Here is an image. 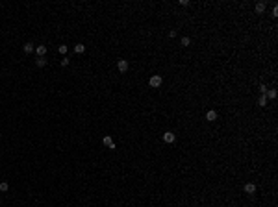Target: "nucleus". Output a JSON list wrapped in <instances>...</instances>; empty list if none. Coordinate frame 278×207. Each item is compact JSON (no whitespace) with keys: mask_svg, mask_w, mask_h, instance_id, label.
Returning <instances> with one entry per match:
<instances>
[{"mask_svg":"<svg viewBox=\"0 0 278 207\" xmlns=\"http://www.w3.org/2000/svg\"><path fill=\"white\" fill-rule=\"evenodd\" d=\"M161 83H163V78L158 76V74H156V76H152L150 80H148V85H150V87H154V89H158Z\"/></svg>","mask_w":278,"mask_h":207,"instance_id":"1","label":"nucleus"},{"mask_svg":"<svg viewBox=\"0 0 278 207\" xmlns=\"http://www.w3.org/2000/svg\"><path fill=\"white\" fill-rule=\"evenodd\" d=\"M128 67H130V65H128L126 59H119V61H117V69H119V72H126Z\"/></svg>","mask_w":278,"mask_h":207,"instance_id":"2","label":"nucleus"},{"mask_svg":"<svg viewBox=\"0 0 278 207\" xmlns=\"http://www.w3.org/2000/svg\"><path fill=\"white\" fill-rule=\"evenodd\" d=\"M174 139H176V135L173 133V131H165V133H163V140H165V142H174Z\"/></svg>","mask_w":278,"mask_h":207,"instance_id":"3","label":"nucleus"},{"mask_svg":"<svg viewBox=\"0 0 278 207\" xmlns=\"http://www.w3.org/2000/svg\"><path fill=\"white\" fill-rule=\"evenodd\" d=\"M206 120H208V122H213V120H217V111L210 109V111L206 113Z\"/></svg>","mask_w":278,"mask_h":207,"instance_id":"4","label":"nucleus"},{"mask_svg":"<svg viewBox=\"0 0 278 207\" xmlns=\"http://www.w3.org/2000/svg\"><path fill=\"white\" fill-rule=\"evenodd\" d=\"M102 142H104L108 148H109V150H115V142L111 140V137H108V135H106V137L102 139Z\"/></svg>","mask_w":278,"mask_h":207,"instance_id":"5","label":"nucleus"},{"mask_svg":"<svg viewBox=\"0 0 278 207\" xmlns=\"http://www.w3.org/2000/svg\"><path fill=\"white\" fill-rule=\"evenodd\" d=\"M245 192L247 194H254L256 192V185H254V183H245Z\"/></svg>","mask_w":278,"mask_h":207,"instance_id":"6","label":"nucleus"},{"mask_svg":"<svg viewBox=\"0 0 278 207\" xmlns=\"http://www.w3.org/2000/svg\"><path fill=\"white\" fill-rule=\"evenodd\" d=\"M35 52H37V56H39V57H45V54H46V46H45V45H39L37 48H35Z\"/></svg>","mask_w":278,"mask_h":207,"instance_id":"7","label":"nucleus"},{"mask_svg":"<svg viewBox=\"0 0 278 207\" xmlns=\"http://www.w3.org/2000/svg\"><path fill=\"white\" fill-rule=\"evenodd\" d=\"M22 50H24V54H32L33 50H35V46L32 45V43H26V45L22 46Z\"/></svg>","mask_w":278,"mask_h":207,"instance_id":"8","label":"nucleus"},{"mask_svg":"<svg viewBox=\"0 0 278 207\" xmlns=\"http://www.w3.org/2000/svg\"><path fill=\"white\" fill-rule=\"evenodd\" d=\"M180 45H182L184 48H187V46L191 45V39L189 37H182V39H180Z\"/></svg>","mask_w":278,"mask_h":207,"instance_id":"9","label":"nucleus"},{"mask_svg":"<svg viewBox=\"0 0 278 207\" xmlns=\"http://www.w3.org/2000/svg\"><path fill=\"white\" fill-rule=\"evenodd\" d=\"M35 65H37L39 69H43L46 65V59H45V57H37V59H35Z\"/></svg>","mask_w":278,"mask_h":207,"instance_id":"10","label":"nucleus"},{"mask_svg":"<svg viewBox=\"0 0 278 207\" xmlns=\"http://www.w3.org/2000/svg\"><path fill=\"white\" fill-rule=\"evenodd\" d=\"M258 105H260V107H265V105H267V96H265V95L260 96V100H258Z\"/></svg>","mask_w":278,"mask_h":207,"instance_id":"11","label":"nucleus"},{"mask_svg":"<svg viewBox=\"0 0 278 207\" xmlns=\"http://www.w3.org/2000/svg\"><path fill=\"white\" fill-rule=\"evenodd\" d=\"M265 11V2H258L256 4V13H263Z\"/></svg>","mask_w":278,"mask_h":207,"instance_id":"12","label":"nucleus"},{"mask_svg":"<svg viewBox=\"0 0 278 207\" xmlns=\"http://www.w3.org/2000/svg\"><path fill=\"white\" fill-rule=\"evenodd\" d=\"M74 52H76V54H84L85 52V45H74Z\"/></svg>","mask_w":278,"mask_h":207,"instance_id":"13","label":"nucleus"},{"mask_svg":"<svg viewBox=\"0 0 278 207\" xmlns=\"http://www.w3.org/2000/svg\"><path fill=\"white\" fill-rule=\"evenodd\" d=\"M265 96H267V98H271V100H275L276 98V91H275V89H271V91L265 93Z\"/></svg>","mask_w":278,"mask_h":207,"instance_id":"14","label":"nucleus"},{"mask_svg":"<svg viewBox=\"0 0 278 207\" xmlns=\"http://www.w3.org/2000/svg\"><path fill=\"white\" fill-rule=\"evenodd\" d=\"M7 189H9V185H7L6 181H2V183H0V190H2V192H6Z\"/></svg>","mask_w":278,"mask_h":207,"instance_id":"15","label":"nucleus"},{"mask_svg":"<svg viewBox=\"0 0 278 207\" xmlns=\"http://www.w3.org/2000/svg\"><path fill=\"white\" fill-rule=\"evenodd\" d=\"M260 93H261V95H265V93H267V85H265V83L260 85Z\"/></svg>","mask_w":278,"mask_h":207,"instance_id":"16","label":"nucleus"},{"mask_svg":"<svg viewBox=\"0 0 278 207\" xmlns=\"http://www.w3.org/2000/svg\"><path fill=\"white\" fill-rule=\"evenodd\" d=\"M60 54H67V46L65 45H60Z\"/></svg>","mask_w":278,"mask_h":207,"instance_id":"17","label":"nucleus"},{"mask_svg":"<svg viewBox=\"0 0 278 207\" xmlns=\"http://www.w3.org/2000/svg\"><path fill=\"white\" fill-rule=\"evenodd\" d=\"M61 65H63V67H67V65H69V57H63V59H61Z\"/></svg>","mask_w":278,"mask_h":207,"instance_id":"18","label":"nucleus"},{"mask_svg":"<svg viewBox=\"0 0 278 207\" xmlns=\"http://www.w3.org/2000/svg\"><path fill=\"white\" fill-rule=\"evenodd\" d=\"M276 15H278V7L275 6V7H273V17H276Z\"/></svg>","mask_w":278,"mask_h":207,"instance_id":"19","label":"nucleus"},{"mask_svg":"<svg viewBox=\"0 0 278 207\" xmlns=\"http://www.w3.org/2000/svg\"><path fill=\"white\" fill-rule=\"evenodd\" d=\"M0 204H2V200H0Z\"/></svg>","mask_w":278,"mask_h":207,"instance_id":"20","label":"nucleus"}]
</instances>
